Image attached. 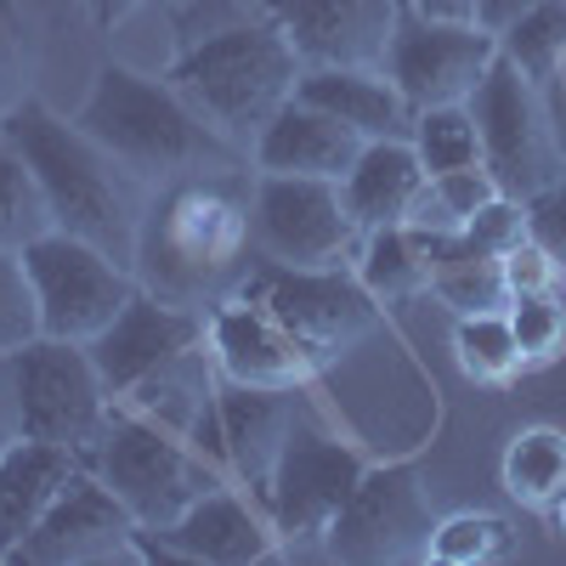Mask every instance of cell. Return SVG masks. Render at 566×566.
<instances>
[{
  "label": "cell",
  "mask_w": 566,
  "mask_h": 566,
  "mask_svg": "<svg viewBox=\"0 0 566 566\" xmlns=\"http://www.w3.org/2000/svg\"><path fill=\"white\" fill-rule=\"evenodd\" d=\"M250 266V170L181 176L148 193L130 250V272L148 295L210 312L239 290Z\"/></svg>",
  "instance_id": "6da1fadb"
},
{
  "label": "cell",
  "mask_w": 566,
  "mask_h": 566,
  "mask_svg": "<svg viewBox=\"0 0 566 566\" xmlns=\"http://www.w3.org/2000/svg\"><path fill=\"white\" fill-rule=\"evenodd\" d=\"M103 148L148 187L181 181V176H227V170H250L255 159L227 142L165 74H142L125 63H103L91 80L85 103L74 114Z\"/></svg>",
  "instance_id": "7a4b0ae2"
},
{
  "label": "cell",
  "mask_w": 566,
  "mask_h": 566,
  "mask_svg": "<svg viewBox=\"0 0 566 566\" xmlns=\"http://www.w3.org/2000/svg\"><path fill=\"white\" fill-rule=\"evenodd\" d=\"M0 136H7L23 154V165L34 170L45 205H52V221L130 266L148 187H142L80 119H63L40 97H23L7 119H0Z\"/></svg>",
  "instance_id": "3957f363"
},
{
  "label": "cell",
  "mask_w": 566,
  "mask_h": 566,
  "mask_svg": "<svg viewBox=\"0 0 566 566\" xmlns=\"http://www.w3.org/2000/svg\"><path fill=\"white\" fill-rule=\"evenodd\" d=\"M306 63L295 57V45L283 40V29L261 18H227L221 29L193 34L165 69V80L193 103L227 142H239L250 154L255 136L272 125V114L295 97Z\"/></svg>",
  "instance_id": "277c9868"
},
{
  "label": "cell",
  "mask_w": 566,
  "mask_h": 566,
  "mask_svg": "<svg viewBox=\"0 0 566 566\" xmlns=\"http://www.w3.org/2000/svg\"><path fill=\"white\" fill-rule=\"evenodd\" d=\"M85 470L136 515V527H165L187 504L227 488V470L199 448L193 431L130 402H114L103 437L85 448Z\"/></svg>",
  "instance_id": "5b68a950"
},
{
  "label": "cell",
  "mask_w": 566,
  "mask_h": 566,
  "mask_svg": "<svg viewBox=\"0 0 566 566\" xmlns=\"http://www.w3.org/2000/svg\"><path fill=\"white\" fill-rule=\"evenodd\" d=\"M470 114H476L482 165L493 170L499 193L533 205L566 181V114L515 63H504V52L476 85Z\"/></svg>",
  "instance_id": "8992f818"
},
{
  "label": "cell",
  "mask_w": 566,
  "mask_h": 566,
  "mask_svg": "<svg viewBox=\"0 0 566 566\" xmlns=\"http://www.w3.org/2000/svg\"><path fill=\"white\" fill-rule=\"evenodd\" d=\"M7 363H12V391H18L23 437L57 442V448H80V453L103 437V424L114 413V391L103 380L97 357H91V346L34 335L29 346L7 352Z\"/></svg>",
  "instance_id": "52a82bcc"
},
{
  "label": "cell",
  "mask_w": 566,
  "mask_h": 566,
  "mask_svg": "<svg viewBox=\"0 0 566 566\" xmlns=\"http://www.w3.org/2000/svg\"><path fill=\"white\" fill-rule=\"evenodd\" d=\"M23 266H29V283H34V301H40V335L80 340V346L97 340L130 306V295L142 290L136 272L119 255L97 250L91 239H74L63 227L34 239L23 250Z\"/></svg>",
  "instance_id": "ba28073f"
},
{
  "label": "cell",
  "mask_w": 566,
  "mask_h": 566,
  "mask_svg": "<svg viewBox=\"0 0 566 566\" xmlns=\"http://www.w3.org/2000/svg\"><path fill=\"white\" fill-rule=\"evenodd\" d=\"M357 221L340 181L266 176L250 181V250L266 266H346L357 255Z\"/></svg>",
  "instance_id": "9c48e42d"
},
{
  "label": "cell",
  "mask_w": 566,
  "mask_h": 566,
  "mask_svg": "<svg viewBox=\"0 0 566 566\" xmlns=\"http://www.w3.org/2000/svg\"><path fill=\"white\" fill-rule=\"evenodd\" d=\"M431 493L413 459H386L368 464L363 482L352 488L346 510L335 515V527L323 538V555H335L346 566H402L424 560L431 549Z\"/></svg>",
  "instance_id": "30bf717a"
},
{
  "label": "cell",
  "mask_w": 566,
  "mask_h": 566,
  "mask_svg": "<svg viewBox=\"0 0 566 566\" xmlns=\"http://www.w3.org/2000/svg\"><path fill=\"white\" fill-rule=\"evenodd\" d=\"M239 290L266 301L312 346V357L323 368L346 357L352 346H363L368 335H380V323H386V306L346 266H266V261H255Z\"/></svg>",
  "instance_id": "8fae6325"
},
{
  "label": "cell",
  "mask_w": 566,
  "mask_h": 566,
  "mask_svg": "<svg viewBox=\"0 0 566 566\" xmlns=\"http://www.w3.org/2000/svg\"><path fill=\"white\" fill-rule=\"evenodd\" d=\"M363 470H368V459H363L352 442L295 424L290 442H283V453H277L272 482H266V493H261L272 527H277V538H283V555L323 549L328 527H335V515L346 510L352 488L363 482Z\"/></svg>",
  "instance_id": "7c38bea8"
},
{
  "label": "cell",
  "mask_w": 566,
  "mask_h": 566,
  "mask_svg": "<svg viewBox=\"0 0 566 566\" xmlns=\"http://www.w3.org/2000/svg\"><path fill=\"white\" fill-rule=\"evenodd\" d=\"M205 346H210L216 374L232 386H261V391H295L301 397L323 380V363L312 357V346L250 290H232L205 312Z\"/></svg>",
  "instance_id": "4fadbf2b"
},
{
  "label": "cell",
  "mask_w": 566,
  "mask_h": 566,
  "mask_svg": "<svg viewBox=\"0 0 566 566\" xmlns=\"http://www.w3.org/2000/svg\"><path fill=\"white\" fill-rule=\"evenodd\" d=\"M493 63H499V34H488L482 23H442V18H419L408 7L386 52V74L413 114L470 103Z\"/></svg>",
  "instance_id": "5bb4252c"
},
{
  "label": "cell",
  "mask_w": 566,
  "mask_h": 566,
  "mask_svg": "<svg viewBox=\"0 0 566 566\" xmlns=\"http://www.w3.org/2000/svg\"><path fill=\"white\" fill-rule=\"evenodd\" d=\"M136 555L176 560V566H255V560H277L283 538L272 527L266 504L255 493H244L239 482H227V488L205 493L199 504H187L176 522L142 527Z\"/></svg>",
  "instance_id": "9a60e30c"
},
{
  "label": "cell",
  "mask_w": 566,
  "mask_h": 566,
  "mask_svg": "<svg viewBox=\"0 0 566 566\" xmlns=\"http://www.w3.org/2000/svg\"><path fill=\"white\" fill-rule=\"evenodd\" d=\"M295 424H301L295 419V391H261V386L216 380V397L205 402L193 437L227 470V482H239L244 493L261 499Z\"/></svg>",
  "instance_id": "2e32d148"
},
{
  "label": "cell",
  "mask_w": 566,
  "mask_h": 566,
  "mask_svg": "<svg viewBox=\"0 0 566 566\" xmlns=\"http://www.w3.org/2000/svg\"><path fill=\"white\" fill-rule=\"evenodd\" d=\"M193 352H205V312L170 306L148 290H136L130 306L91 340V357H97L114 402L136 397L142 386H154L159 374H170Z\"/></svg>",
  "instance_id": "e0dca14e"
},
{
  "label": "cell",
  "mask_w": 566,
  "mask_h": 566,
  "mask_svg": "<svg viewBox=\"0 0 566 566\" xmlns=\"http://www.w3.org/2000/svg\"><path fill=\"white\" fill-rule=\"evenodd\" d=\"M136 515L91 476H80L63 488V499L34 522V533L12 549L18 566H103V560H142L136 555Z\"/></svg>",
  "instance_id": "ac0fdd59"
},
{
  "label": "cell",
  "mask_w": 566,
  "mask_h": 566,
  "mask_svg": "<svg viewBox=\"0 0 566 566\" xmlns=\"http://www.w3.org/2000/svg\"><path fill=\"white\" fill-rule=\"evenodd\" d=\"M306 69H386L402 0H266Z\"/></svg>",
  "instance_id": "d6986e66"
},
{
  "label": "cell",
  "mask_w": 566,
  "mask_h": 566,
  "mask_svg": "<svg viewBox=\"0 0 566 566\" xmlns=\"http://www.w3.org/2000/svg\"><path fill=\"white\" fill-rule=\"evenodd\" d=\"M363 154V136L352 125H340L335 114H323L306 97H290L272 125L255 136V170L266 176H312V181H346V170Z\"/></svg>",
  "instance_id": "ffe728a7"
},
{
  "label": "cell",
  "mask_w": 566,
  "mask_h": 566,
  "mask_svg": "<svg viewBox=\"0 0 566 566\" xmlns=\"http://www.w3.org/2000/svg\"><path fill=\"white\" fill-rule=\"evenodd\" d=\"M85 470L80 448H57V442H12L0 453V566L12 560V549L34 533V522L63 499V488Z\"/></svg>",
  "instance_id": "44dd1931"
},
{
  "label": "cell",
  "mask_w": 566,
  "mask_h": 566,
  "mask_svg": "<svg viewBox=\"0 0 566 566\" xmlns=\"http://www.w3.org/2000/svg\"><path fill=\"white\" fill-rule=\"evenodd\" d=\"M295 97L317 103L323 114H335L363 142L413 136V108L402 103V91L391 85L386 69H306L301 85H295Z\"/></svg>",
  "instance_id": "7402d4cb"
},
{
  "label": "cell",
  "mask_w": 566,
  "mask_h": 566,
  "mask_svg": "<svg viewBox=\"0 0 566 566\" xmlns=\"http://www.w3.org/2000/svg\"><path fill=\"white\" fill-rule=\"evenodd\" d=\"M424 181H431V176H424V165H419L408 136H397V142H363L357 165L340 181V199H346L357 232L408 227V210L424 193Z\"/></svg>",
  "instance_id": "603a6c76"
},
{
  "label": "cell",
  "mask_w": 566,
  "mask_h": 566,
  "mask_svg": "<svg viewBox=\"0 0 566 566\" xmlns=\"http://www.w3.org/2000/svg\"><path fill=\"white\" fill-rule=\"evenodd\" d=\"M424 239V232H419ZM424 255H431V295L448 301L459 317L464 312H510V290H504V266L493 255H482L464 232H448V239H424Z\"/></svg>",
  "instance_id": "cb8c5ba5"
},
{
  "label": "cell",
  "mask_w": 566,
  "mask_h": 566,
  "mask_svg": "<svg viewBox=\"0 0 566 566\" xmlns=\"http://www.w3.org/2000/svg\"><path fill=\"white\" fill-rule=\"evenodd\" d=\"M352 272L363 277V290L374 301H413L431 290V255H424V239L413 227H374L357 239Z\"/></svg>",
  "instance_id": "d4e9b609"
},
{
  "label": "cell",
  "mask_w": 566,
  "mask_h": 566,
  "mask_svg": "<svg viewBox=\"0 0 566 566\" xmlns=\"http://www.w3.org/2000/svg\"><path fill=\"white\" fill-rule=\"evenodd\" d=\"M499 52L566 114V0H538L533 12H522L499 34Z\"/></svg>",
  "instance_id": "484cf974"
},
{
  "label": "cell",
  "mask_w": 566,
  "mask_h": 566,
  "mask_svg": "<svg viewBox=\"0 0 566 566\" xmlns=\"http://www.w3.org/2000/svg\"><path fill=\"white\" fill-rule=\"evenodd\" d=\"M499 482L522 510H555L566 499V431L555 424L515 431L499 459Z\"/></svg>",
  "instance_id": "4316f807"
},
{
  "label": "cell",
  "mask_w": 566,
  "mask_h": 566,
  "mask_svg": "<svg viewBox=\"0 0 566 566\" xmlns=\"http://www.w3.org/2000/svg\"><path fill=\"white\" fill-rule=\"evenodd\" d=\"M453 357L464 368V380H476V386H510L515 374H527L510 312H464L453 323Z\"/></svg>",
  "instance_id": "83f0119b"
},
{
  "label": "cell",
  "mask_w": 566,
  "mask_h": 566,
  "mask_svg": "<svg viewBox=\"0 0 566 566\" xmlns=\"http://www.w3.org/2000/svg\"><path fill=\"white\" fill-rule=\"evenodd\" d=\"M57 221L45 205L34 170L23 165V154L0 136V250H29L34 239H45Z\"/></svg>",
  "instance_id": "f1b7e54d"
},
{
  "label": "cell",
  "mask_w": 566,
  "mask_h": 566,
  "mask_svg": "<svg viewBox=\"0 0 566 566\" xmlns=\"http://www.w3.org/2000/svg\"><path fill=\"white\" fill-rule=\"evenodd\" d=\"M408 142H413L424 176L482 165V130H476V114H470V103H448V108L413 114V136H408Z\"/></svg>",
  "instance_id": "f546056e"
},
{
  "label": "cell",
  "mask_w": 566,
  "mask_h": 566,
  "mask_svg": "<svg viewBox=\"0 0 566 566\" xmlns=\"http://www.w3.org/2000/svg\"><path fill=\"white\" fill-rule=\"evenodd\" d=\"M515 544L510 522L493 510H453L442 515V522L431 527V549H424V560L437 566H488V560H504Z\"/></svg>",
  "instance_id": "4dcf8cb0"
},
{
  "label": "cell",
  "mask_w": 566,
  "mask_h": 566,
  "mask_svg": "<svg viewBox=\"0 0 566 566\" xmlns=\"http://www.w3.org/2000/svg\"><path fill=\"white\" fill-rule=\"evenodd\" d=\"M510 328H515V346H522L527 368H544L566 352V295L544 290V295H515L510 301Z\"/></svg>",
  "instance_id": "1f68e13d"
},
{
  "label": "cell",
  "mask_w": 566,
  "mask_h": 566,
  "mask_svg": "<svg viewBox=\"0 0 566 566\" xmlns=\"http://www.w3.org/2000/svg\"><path fill=\"white\" fill-rule=\"evenodd\" d=\"M40 335V301L23 266V250H0V352H18Z\"/></svg>",
  "instance_id": "d6a6232c"
},
{
  "label": "cell",
  "mask_w": 566,
  "mask_h": 566,
  "mask_svg": "<svg viewBox=\"0 0 566 566\" xmlns=\"http://www.w3.org/2000/svg\"><path fill=\"white\" fill-rule=\"evenodd\" d=\"M464 239L476 244L482 255H493V261H504L515 244H527L533 239V216H527V205L522 199H510V193H499L488 210H476V221L464 227Z\"/></svg>",
  "instance_id": "836d02e7"
},
{
  "label": "cell",
  "mask_w": 566,
  "mask_h": 566,
  "mask_svg": "<svg viewBox=\"0 0 566 566\" xmlns=\"http://www.w3.org/2000/svg\"><path fill=\"white\" fill-rule=\"evenodd\" d=\"M23 74H29V23L12 0H0V119L29 97Z\"/></svg>",
  "instance_id": "e575fe53"
},
{
  "label": "cell",
  "mask_w": 566,
  "mask_h": 566,
  "mask_svg": "<svg viewBox=\"0 0 566 566\" xmlns=\"http://www.w3.org/2000/svg\"><path fill=\"white\" fill-rule=\"evenodd\" d=\"M499 266H504V290H510V301H515V295H544V290H560V255H555V250H544L538 239L515 244Z\"/></svg>",
  "instance_id": "d590c367"
},
{
  "label": "cell",
  "mask_w": 566,
  "mask_h": 566,
  "mask_svg": "<svg viewBox=\"0 0 566 566\" xmlns=\"http://www.w3.org/2000/svg\"><path fill=\"white\" fill-rule=\"evenodd\" d=\"M23 442V419H18V391H12V363L0 352V453Z\"/></svg>",
  "instance_id": "8d00e7d4"
},
{
  "label": "cell",
  "mask_w": 566,
  "mask_h": 566,
  "mask_svg": "<svg viewBox=\"0 0 566 566\" xmlns=\"http://www.w3.org/2000/svg\"><path fill=\"white\" fill-rule=\"evenodd\" d=\"M538 0H476V23L488 29V34H504L522 12H533Z\"/></svg>",
  "instance_id": "74e56055"
},
{
  "label": "cell",
  "mask_w": 566,
  "mask_h": 566,
  "mask_svg": "<svg viewBox=\"0 0 566 566\" xmlns=\"http://www.w3.org/2000/svg\"><path fill=\"white\" fill-rule=\"evenodd\" d=\"M419 18H442V23H476V0H402Z\"/></svg>",
  "instance_id": "f35d334b"
},
{
  "label": "cell",
  "mask_w": 566,
  "mask_h": 566,
  "mask_svg": "<svg viewBox=\"0 0 566 566\" xmlns=\"http://www.w3.org/2000/svg\"><path fill=\"white\" fill-rule=\"evenodd\" d=\"M85 7H91V23H97L103 34H114L130 12H142V7H148V0H85Z\"/></svg>",
  "instance_id": "ab89813d"
},
{
  "label": "cell",
  "mask_w": 566,
  "mask_h": 566,
  "mask_svg": "<svg viewBox=\"0 0 566 566\" xmlns=\"http://www.w3.org/2000/svg\"><path fill=\"white\" fill-rule=\"evenodd\" d=\"M549 515H555V527H560V533H566V499H560V504H555V510H549Z\"/></svg>",
  "instance_id": "60d3db41"
}]
</instances>
